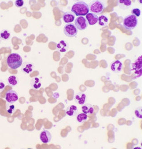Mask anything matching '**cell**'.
<instances>
[{"label": "cell", "instance_id": "cell-29", "mask_svg": "<svg viewBox=\"0 0 142 149\" xmlns=\"http://www.w3.org/2000/svg\"><path fill=\"white\" fill-rule=\"evenodd\" d=\"M15 6L18 8L22 7L24 5V1L23 0H16L15 2Z\"/></svg>", "mask_w": 142, "mask_h": 149}, {"label": "cell", "instance_id": "cell-16", "mask_svg": "<svg viewBox=\"0 0 142 149\" xmlns=\"http://www.w3.org/2000/svg\"><path fill=\"white\" fill-rule=\"evenodd\" d=\"M82 111L84 113L90 115L94 113V106L90 104H85L81 108Z\"/></svg>", "mask_w": 142, "mask_h": 149}, {"label": "cell", "instance_id": "cell-9", "mask_svg": "<svg viewBox=\"0 0 142 149\" xmlns=\"http://www.w3.org/2000/svg\"><path fill=\"white\" fill-rule=\"evenodd\" d=\"M52 136L49 131L44 130L40 134V139L42 142L44 144L49 143L51 141Z\"/></svg>", "mask_w": 142, "mask_h": 149}, {"label": "cell", "instance_id": "cell-5", "mask_svg": "<svg viewBox=\"0 0 142 149\" xmlns=\"http://www.w3.org/2000/svg\"><path fill=\"white\" fill-rule=\"evenodd\" d=\"M131 71H134L133 74L134 79L139 77L142 76V56H139L135 62L132 64Z\"/></svg>", "mask_w": 142, "mask_h": 149}, {"label": "cell", "instance_id": "cell-41", "mask_svg": "<svg viewBox=\"0 0 142 149\" xmlns=\"http://www.w3.org/2000/svg\"><path fill=\"white\" fill-rule=\"evenodd\" d=\"M1 41H2V38H1V36H0V44L1 43Z\"/></svg>", "mask_w": 142, "mask_h": 149}, {"label": "cell", "instance_id": "cell-21", "mask_svg": "<svg viewBox=\"0 0 142 149\" xmlns=\"http://www.w3.org/2000/svg\"><path fill=\"white\" fill-rule=\"evenodd\" d=\"M0 36L4 40H7L11 37V33L8 29H3L0 32Z\"/></svg>", "mask_w": 142, "mask_h": 149}, {"label": "cell", "instance_id": "cell-34", "mask_svg": "<svg viewBox=\"0 0 142 149\" xmlns=\"http://www.w3.org/2000/svg\"><path fill=\"white\" fill-rule=\"evenodd\" d=\"M124 107H125V106H124L123 104H119L118 105V106H117V109H116L119 112H121L124 109Z\"/></svg>", "mask_w": 142, "mask_h": 149}, {"label": "cell", "instance_id": "cell-28", "mask_svg": "<svg viewBox=\"0 0 142 149\" xmlns=\"http://www.w3.org/2000/svg\"><path fill=\"white\" fill-rule=\"evenodd\" d=\"M132 15H135L136 17H139L141 15V11L139 8H134L131 11Z\"/></svg>", "mask_w": 142, "mask_h": 149}, {"label": "cell", "instance_id": "cell-37", "mask_svg": "<svg viewBox=\"0 0 142 149\" xmlns=\"http://www.w3.org/2000/svg\"><path fill=\"white\" fill-rule=\"evenodd\" d=\"M131 143H132L134 146L137 145L139 143L138 140L136 139V138H134V139H132V141H131Z\"/></svg>", "mask_w": 142, "mask_h": 149}, {"label": "cell", "instance_id": "cell-32", "mask_svg": "<svg viewBox=\"0 0 142 149\" xmlns=\"http://www.w3.org/2000/svg\"><path fill=\"white\" fill-rule=\"evenodd\" d=\"M126 122V120L125 118H121L120 119H118V121H117V123L120 126H122V125L125 124Z\"/></svg>", "mask_w": 142, "mask_h": 149}, {"label": "cell", "instance_id": "cell-22", "mask_svg": "<svg viewBox=\"0 0 142 149\" xmlns=\"http://www.w3.org/2000/svg\"><path fill=\"white\" fill-rule=\"evenodd\" d=\"M109 19L107 16L104 15H102L98 17V22L99 24L101 26H106L108 24Z\"/></svg>", "mask_w": 142, "mask_h": 149}, {"label": "cell", "instance_id": "cell-36", "mask_svg": "<svg viewBox=\"0 0 142 149\" xmlns=\"http://www.w3.org/2000/svg\"><path fill=\"white\" fill-rule=\"evenodd\" d=\"M85 129H89L90 128V126H91V123L89 122H85Z\"/></svg>", "mask_w": 142, "mask_h": 149}, {"label": "cell", "instance_id": "cell-10", "mask_svg": "<svg viewBox=\"0 0 142 149\" xmlns=\"http://www.w3.org/2000/svg\"><path fill=\"white\" fill-rule=\"evenodd\" d=\"M123 66V64L120 61L116 60L111 64L110 68L112 72L119 73L122 71Z\"/></svg>", "mask_w": 142, "mask_h": 149}, {"label": "cell", "instance_id": "cell-13", "mask_svg": "<svg viewBox=\"0 0 142 149\" xmlns=\"http://www.w3.org/2000/svg\"><path fill=\"white\" fill-rule=\"evenodd\" d=\"M62 19L64 22L67 24L71 23L75 20V15L72 12L68 11L64 14Z\"/></svg>", "mask_w": 142, "mask_h": 149}, {"label": "cell", "instance_id": "cell-35", "mask_svg": "<svg viewBox=\"0 0 142 149\" xmlns=\"http://www.w3.org/2000/svg\"><path fill=\"white\" fill-rule=\"evenodd\" d=\"M114 128H115V127H114L113 124H109L107 126V131H109V130L113 131Z\"/></svg>", "mask_w": 142, "mask_h": 149}, {"label": "cell", "instance_id": "cell-27", "mask_svg": "<svg viewBox=\"0 0 142 149\" xmlns=\"http://www.w3.org/2000/svg\"><path fill=\"white\" fill-rule=\"evenodd\" d=\"M88 117L89 118V120L88 122L89 123H94V122H96L97 121V117H96V114L93 113L92 114H90L89 115Z\"/></svg>", "mask_w": 142, "mask_h": 149}, {"label": "cell", "instance_id": "cell-7", "mask_svg": "<svg viewBox=\"0 0 142 149\" xmlns=\"http://www.w3.org/2000/svg\"><path fill=\"white\" fill-rule=\"evenodd\" d=\"M75 25L78 29L84 30L88 27V23L85 18L79 16L75 20Z\"/></svg>", "mask_w": 142, "mask_h": 149}, {"label": "cell", "instance_id": "cell-31", "mask_svg": "<svg viewBox=\"0 0 142 149\" xmlns=\"http://www.w3.org/2000/svg\"><path fill=\"white\" fill-rule=\"evenodd\" d=\"M117 113H118V111L115 108L112 109V110L110 111V116L112 118H114L117 115Z\"/></svg>", "mask_w": 142, "mask_h": 149}, {"label": "cell", "instance_id": "cell-11", "mask_svg": "<svg viewBox=\"0 0 142 149\" xmlns=\"http://www.w3.org/2000/svg\"><path fill=\"white\" fill-rule=\"evenodd\" d=\"M86 18L89 24L90 25H94L98 23V17L94 13H89L86 15Z\"/></svg>", "mask_w": 142, "mask_h": 149}, {"label": "cell", "instance_id": "cell-12", "mask_svg": "<svg viewBox=\"0 0 142 149\" xmlns=\"http://www.w3.org/2000/svg\"><path fill=\"white\" fill-rule=\"evenodd\" d=\"M21 70L23 72L26 74H29L33 72L34 69V65L31 63L24 62L22 65Z\"/></svg>", "mask_w": 142, "mask_h": 149}, {"label": "cell", "instance_id": "cell-6", "mask_svg": "<svg viewBox=\"0 0 142 149\" xmlns=\"http://www.w3.org/2000/svg\"><path fill=\"white\" fill-rule=\"evenodd\" d=\"M63 31L64 34L68 37H74L78 33V29L72 23L67 24L64 25Z\"/></svg>", "mask_w": 142, "mask_h": 149}, {"label": "cell", "instance_id": "cell-23", "mask_svg": "<svg viewBox=\"0 0 142 149\" xmlns=\"http://www.w3.org/2000/svg\"><path fill=\"white\" fill-rule=\"evenodd\" d=\"M88 116L86 114L84 113H80L77 116V120L79 123H82L84 121L87 120L88 119Z\"/></svg>", "mask_w": 142, "mask_h": 149}, {"label": "cell", "instance_id": "cell-24", "mask_svg": "<svg viewBox=\"0 0 142 149\" xmlns=\"http://www.w3.org/2000/svg\"><path fill=\"white\" fill-rule=\"evenodd\" d=\"M108 136V142L110 143H113L115 141V133L113 131L109 130L107 133Z\"/></svg>", "mask_w": 142, "mask_h": 149}, {"label": "cell", "instance_id": "cell-18", "mask_svg": "<svg viewBox=\"0 0 142 149\" xmlns=\"http://www.w3.org/2000/svg\"><path fill=\"white\" fill-rule=\"evenodd\" d=\"M68 47V44L64 40H61L57 45V49L61 52H66L67 51Z\"/></svg>", "mask_w": 142, "mask_h": 149}, {"label": "cell", "instance_id": "cell-26", "mask_svg": "<svg viewBox=\"0 0 142 149\" xmlns=\"http://www.w3.org/2000/svg\"><path fill=\"white\" fill-rule=\"evenodd\" d=\"M10 104L7 105V111L8 113L10 114H12L15 111V106L14 105L11 104Z\"/></svg>", "mask_w": 142, "mask_h": 149}, {"label": "cell", "instance_id": "cell-39", "mask_svg": "<svg viewBox=\"0 0 142 149\" xmlns=\"http://www.w3.org/2000/svg\"><path fill=\"white\" fill-rule=\"evenodd\" d=\"M99 126V124L98 123L94 122V123H93V124H92V127H98Z\"/></svg>", "mask_w": 142, "mask_h": 149}, {"label": "cell", "instance_id": "cell-14", "mask_svg": "<svg viewBox=\"0 0 142 149\" xmlns=\"http://www.w3.org/2000/svg\"><path fill=\"white\" fill-rule=\"evenodd\" d=\"M86 95L82 92H79L76 94L75 97V101L80 105H83L85 103Z\"/></svg>", "mask_w": 142, "mask_h": 149}, {"label": "cell", "instance_id": "cell-4", "mask_svg": "<svg viewBox=\"0 0 142 149\" xmlns=\"http://www.w3.org/2000/svg\"><path fill=\"white\" fill-rule=\"evenodd\" d=\"M89 10L91 13L96 15L101 14L105 9L104 3L100 1H94L88 5Z\"/></svg>", "mask_w": 142, "mask_h": 149}, {"label": "cell", "instance_id": "cell-40", "mask_svg": "<svg viewBox=\"0 0 142 149\" xmlns=\"http://www.w3.org/2000/svg\"><path fill=\"white\" fill-rule=\"evenodd\" d=\"M125 124L127 125V126H131V124H132V121H130V120H128V121H126V123Z\"/></svg>", "mask_w": 142, "mask_h": 149}, {"label": "cell", "instance_id": "cell-19", "mask_svg": "<svg viewBox=\"0 0 142 149\" xmlns=\"http://www.w3.org/2000/svg\"><path fill=\"white\" fill-rule=\"evenodd\" d=\"M30 85L33 88L37 90L41 86V82L38 78L34 77L31 81Z\"/></svg>", "mask_w": 142, "mask_h": 149}, {"label": "cell", "instance_id": "cell-8", "mask_svg": "<svg viewBox=\"0 0 142 149\" xmlns=\"http://www.w3.org/2000/svg\"><path fill=\"white\" fill-rule=\"evenodd\" d=\"M18 99V95L15 91L10 90L6 92V100L7 103L9 104H14L16 102Z\"/></svg>", "mask_w": 142, "mask_h": 149}, {"label": "cell", "instance_id": "cell-38", "mask_svg": "<svg viewBox=\"0 0 142 149\" xmlns=\"http://www.w3.org/2000/svg\"><path fill=\"white\" fill-rule=\"evenodd\" d=\"M126 148L127 149H133L134 148V145L131 143H131L129 142V143H127V144H126Z\"/></svg>", "mask_w": 142, "mask_h": 149}, {"label": "cell", "instance_id": "cell-30", "mask_svg": "<svg viewBox=\"0 0 142 149\" xmlns=\"http://www.w3.org/2000/svg\"><path fill=\"white\" fill-rule=\"evenodd\" d=\"M100 114L103 117H108L110 116V111H106L103 109L100 111Z\"/></svg>", "mask_w": 142, "mask_h": 149}, {"label": "cell", "instance_id": "cell-3", "mask_svg": "<svg viewBox=\"0 0 142 149\" xmlns=\"http://www.w3.org/2000/svg\"><path fill=\"white\" fill-rule=\"evenodd\" d=\"M138 24L137 17L133 15H127L123 20V24L124 27L127 30H133L136 27Z\"/></svg>", "mask_w": 142, "mask_h": 149}, {"label": "cell", "instance_id": "cell-25", "mask_svg": "<svg viewBox=\"0 0 142 149\" xmlns=\"http://www.w3.org/2000/svg\"><path fill=\"white\" fill-rule=\"evenodd\" d=\"M134 114L135 116L138 118H142V107H139L137 108L134 111Z\"/></svg>", "mask_w": 142, "mask_h": 149}, {"label": "cell", "instance_id": "cell-1", "mask_svg": "<svg viewBox=\"0 0 142 149\" xmlns=\"http://www.w3.org/2000/svg\"><path fill=\"white\" fill-rule=\"evenodd\" d=\"M77 16H86L89 11L88 4L84 1H78L73 4L71 9Z\"/></svg>", "mask_w": 142, "mask_h": 149}, {"label": "cell", "instance_id": "cell-15", "mask_svg": "<svg viewBox=\"0 0 142 149\" xmlns=\"http://www.w3.org/2000/svg\"><path fill=\"white\" fill-rule=\"evenodd\" d=\"M132 5L130 0H119L118 1V6L121 9L126 10L129 9Z\"/></svg>", "mask_w": 142, "mask_h": 149}, {"label": "cell", "instance_id": "cell-17", "mask_svg": "<svg viewBox=\"0 0 142 149\" xmlns=\"http://www.w3.org/2000/svg\"><path fill=\"white\" fill-rule=\"evenodd\" d=\"M78 108L74 105H71L69 106L66 109V113L67 115L70 117L76 116L78 113Z\"/></svg>", "mask_w": 142, "mask_h": 149}, {"label": "cell", "instance_id": "cell-33", "mask_svg": "<svg viewBox=\"0 0 142 149\" xmlns=\"http://www.w3.org/2000/svg\"><path fill=\"white\" fill-rule=\"evenodd\" d=\"M5 87V84L3 81L0 80V92L2 91Z\"/></svg>", "mask_w": 142, "mask_h": 149}, {"label": "cell", "instance_id": "cell-2", "mask_svg": "<svg viewBox=\"0 0 142 149\" xmlns=\"http://www.w3.org/2000/svg\"><path fill=\"white\" fill-rule=\"evenodd\" d=\"M7 64L10 68L13 70L17 69L22 65V58L19 54L12 53L7 57Z\"/></svg>", "mask_w": 142, "mask_h": 149}, {"label": "cell", "instance_id": "cell-20", "mask_svg": "<svg viewBox=\"0 0 142 149\" xmlns=\"http://www.w3.org/2000/svg\"><path fill=\"white\" fill-rule=\"evenodd\" d=\"M7 82L10 86H15L18 84L19 79L16 76H10L7 79Z\"/></svg>", "mask_w": 142, "mask_h": 149}]
</instances>
